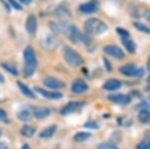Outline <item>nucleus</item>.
<instances>
[{"label": "nucleus", "mask_w": 150, "mask_h": 149, "mask_svg": "<svg viewBox=\"0 0 150 149\" xmlns=\"http://www.w3.org/2000/svg\"><path fill=\"white\" fill-rule=\"evenodd\" d=\"M24 57V75L30 77L34 74L37 68V57L35 51L31 46H27L23 51Z\"/></svg>", "instance_id": "nucleus-1"}, {"label": "nucleus", "mask_w": 150, "mask_h": 149, "mask_svg": "<svg viewBox=\"0 0 150 149\" xmlns=\"http://www.w3.org/2000/svg\"><path fill=\"white\" fill-rule=\"evenodd\" d=\"M84 29L87 35H99L105 32L108 29V26L100 19L90 18L84 23Z\"/></svg>", "instance_id": "nucleus-2"}, {"label": "nucleus", "mask_w": 150, "mask_h": 149, "mask_svg": "<svg viewBox=\"0 0 150 149\" xmlns=\"http://www.w3.org/2000/svg\"><path fill=\"white\" fill-rule=\"evenodd\" d=\"M62 55L63 58L66 61L67 64H69L72 67H79L83 64V58L69 46H64L63 50H62Z\"/></svg>", "instance_id": "nucleus-3"}, {"label": "nucleus", "mask_w": 150, "mask_h": 149, "mask_svg": "<svg viewBox=\"0 0 150 149\" xmlns=\"http://www.w3.org/2000/svg\"><path fill=\"white\" fill-rule=\"evenodd\" d=\"M119 72L125 76H135V77H142L144 70L141 67H138L135 64H127L119 68Z\"/></svg>", "instance_id": "nucleus-4"}, {"label": "nucleus", "mask_w": 150, "mask_h": 149, "mask_svg": "<svg viewBox=\"0 0 150 149\" xmlns=\"http://www.w3.org/2000/svg\"><path fill=\"white\" fill-rule=\"evenodd\" d=\"M60 43V40L58 39L56 35H47L44 39L41 41L42 47L46 50H54L58 47Z\"/></svg>", "instance_id": "nucleus-5"}, {"label": "nucleus", "mask_w": 150, "mask_h": 149, "mask_svg": "<svg viewBox=\"0 0 150 149\" xmlns=\"http://www.w3.org/2000/svg\"><path fill=\"white\" fill-rule=\"evenodd\" d=\"M65 32L67 33V36H68L70 41L73 42V43H77L79 41H82V39H83V35H82L80 31L78 30V28L74 25L67 26Z\"/></svg>", "instance_id": "nucleus-6"}, {"label": "nucleus", "mask_w": 150, "mask_h": 149, "mask_svg": "<svg viewBox=\"0 0 150 149\" xmlns=\"http://www.w3.org/2000/svg\"><path fill=\"white\" fill-rule=\"evenodd\" d=\"M103 51L106 54L110 55V56L114 57L116 59H123L124 58V52L120 47L116 46V45H107L103 48Z\"/></svg>", "instance_id": "nucleus-7"}, {"label": "nucleus", "mask_w": 150, "mask_h": 149, "mask_svg": "<svg viewBox=\"0 0 150 149\" xmlns=\"http://www.w3.org/2000/svg\"><path fill=\"white\" fill-rule=\"evenodd\" d=\"M44 85L46 87L50 88V89L56 90V89H61L65 86V83L62 80L55 77H52V76H49V77H46L43 81Z\"/></svg>", "instance_id": "nucleus-8"}, {"label": "nucleus", "mask_w": 150, "mask_h": 149, "mask_svg": "<svg viewBox=\"0 0 150 149\" xmlns=\"http://www.w3.org/2000/svg\"><path fill=\"white\" fill-rule=\"evenodd\" d=\"M38 27V23H37V18L34 14H30L26 19L25 22V29L28 32V34L30 35H34L37 31Z\"/></svg>", "instance_id": "nucleus-9"}, {"label": "nucleus", "mask_w": 150, "mask_h": 149, "mask_svg": "<svg viewBox=\"0 0 150 149\" xmlns=\"http://www.w3.org/2000/svg\"><path fill=\"white\" fill-rule=\"evenodd\" d=\"M99 8V2L97 0H91L86 3H83L79 6V10L83 12L84 14H91L97 11Z\"/></svg>", "instance_id": "nucleus-10"}, {"label": "nucleus", "mask_w": 150, "mask_h": 149, "mask_svg": "<svg viewBox=\"0 0 150 149\" xmlns=\"http://www.w3.org/2000/svg\"><path fill=\"white\" fill-rule=\"evenodd\" d=\"M87 90H88V85L82 79H76L71 85V91L75 94H81V93L86 92Z\"/></svg>", "instance_id": "nucleus-11"}, {"label": "nucleus", "mask_w": 150, "mask_h": 149, "mask_svg": "<svg viewBox=\"0 0 150 149\" xmlns=\"http://www.w3.org/2000/svg\"><path fill=\"white\" fill-rule=\"evenodd\" d=\"M84 105L83 101H79V100H76V101H71L69 103H67L66 105L63 107V109L61 110V113L64 115L73 113L76 110L80 109V108Z\"/></svg>", "instance_id": "nucleus-12"}, {"label": "nucleus", "mask_w": 150, "mask_h": 149, "mask_svg": "<svg viewBox=\"0 0 150 149\" xmlns=\"http://www.w3.org/2000/svg\"><path fill=\"white\" fill-rule=\"evenodd\" d=\"M35 91L38 93H40V94L42 96H44L45 98H48V99H60V98L63 97V94H62L61 92L48 91V90H45L40 87H35Z\"/></svg>", "instance_id": "nucleus-13"}, {"label": "nucleus", "mask_w": 150, "mask_h": 149, "mask_svg": "<svg viewBox=\"0 0 150 149\" xmlns=\"http://www.w3.org/2000/svg\"><path fill=\"white\" fill-rule=\"evenodd\" d=\"M121 37V41L124 45V47L126 48V50L129 53L133 54L136 50V45H135L134 41L131 39L130 35H125V36H120Z\"/></svg>", "instance_id": "nucleus-14"}, {"label": "nucleus", "mask_w": 150, "mask_h": 149, "mask_svg": "<svg viewBox=\"0 0 150 149\" xmlns=\"http://www.w3.org/2000/svg\"><path fill=\"white\" fill-rule=\"evenodd\" d=\"M108 99L114 103H117V104H127L130 102L131 98L128 95L124 94H111L108 96Z\"/></svg>", "instance_id": "nucleus-15"}, {"label": "nucleus", "mask_w": 150, "mask_h": 149, "mask_svg": "<svg viewBox=\"0 0 150 149\" xmlns=\"http://www.w3.org/2000/svg\"><path fill=\"white\" fill-rule=\"evenodd\" d=\"M50 114V109L45 106H38L33 109V115L37 119H43Z\"/></svg>", "instance_id": "nucleus-16"}, {"label": "nucleus", "mask_w": 150, "mask_h": 149, "mask_svg": "<svg viewBox=\"0 0 150 149\" xmlns=\"http://www.w3.org/2000/svg\"><path fill=\"white\" fill-rule=\"evenodd\" d=\"M32 114L33 110H31L29 107H24L19 110V112L17 113V117L21 121H29L31 119V117H32Z\"/></svg>", "instance_id": "nucleus-17"}, {"label": "nucleus", "mask_w": 150, "mask_h": 149, "mask_svg": "<svg viewBox=\"0 0 150 149\" xmlns=\"http://www.w3.org/2000/svg\"><path fill=\"white\" fill-rule=\"evenodd\" d=\"M121 87V82L117 79H109L103 84V88L108 91H114Z\"/></svg>", "instance_id": "nucleus-18"}, {"label": "nucleus", "mask_w": 150, "mask_h": 149, "mask_svg": "<svg viewBox=\"0 0 150 149\" xmlns=\"http://www.w3.org/2000/svg\"><path fill=\"white\" fill-rule=\"evenodd\" d=\"M55 15L61 20V22H66L67 19L70 18L69 11L65 7L64 8L63 7H58L56 10H55Z\"/></svg>", "instance_id": "nucleus-19"}, {"label": "nucleus", "mask_w": 150, "mask_h": 149, "mask_svg": "<svg viewBox=\"0 0 150 149\" xmlns=\"http://www.w3.org/2000/svg\"><path fill=\"white\" fill-rule=\"evenodd\" d=\"M17 84H18L19 89L21 90V92H22L24 95L27 96V97H29V98H32V99H35V98H36V95L34 94V92H33V91L31 90L27 85H25V84L22 83L21 81H17Z\"/></svg>", "instance_id": "nucleus-20"}, {"label": "nucleus", "mask_w": 150, "mask_h": 149, "mask_svg": "<svg viewBox=\"0 0 150 149\" xmlns=\"http://www.w3.org/2000/svg\"><path fill=\"white\" fill-rule=\"evenodd\" d=\"M55 131H56V125H51L44 128L39 133V136L41 138H50L54 135Z\"/></svg>", "instance_id": "nucleus-21"}, {"label": "nucleus", "mask_w": 150, "mask_h": 149, "mask_svg": "<svg viewBox=\"0 0 150 149\" xmlns=\"http://www.w3.org/2000/svg\"><path fill=\"white\" fill-rule=\"evenodd\" d=\"M20 132L25 137H32L36 132V126L33 125H24L20 129Z\"/></svg>", "instance_id": "nucleus-22"}, {"label": "nucleus", "mask_w": 150, "mask_h": 149, "mask_svg": "<svg viewBox=\"0 0 150 149\" xmlns=\"http://www.w3.org/2000/svg\"><path fill=\"white\" fill-rule=\"evenodd\" d=\"M90 136H91L90 133L81 131V132H77V133L74 135L73 139L76 141V142H83V141L87 140L88 138H90Z\"/></svg>", "instance_id": "nucleus-23"}, {"label": "nucleus", "mask_w": 150, "mask_h": 149, "mask_svg": "<svg viewBox=\"0 0 150 149\" xmlns=\"http://www.w3.org/2000/svg\"><path fill=\"white\" fill-rule=\"evenodd\" d=\"M138 119L142 123H150V111L148 110H142L138 114Z\"/></svg>", "instance_id": "nucleus-24"}, {"label": "nucleus", "mask_w": 150, "mask_h": 149, "mask_svg": "<svg viewBox=\"0 0 150 149\" xmlns=\"http://www.w3.org/2000/svg\"><path fill=\"white\" fill-rule=\"evenodd\" d=\"M2 67H3L6 71H8L9 73H11L12 75H14V76L18 75L17 69H16V67L14 66L13 64L9 63V62H5V63H2Z\"/></svg>", "instance_id": "nucleus-25"}, {"label": "nucleus", "mask_w": 150, "mask_h": 149, "mask_svg": "<svg viewBox=\"0 0 150 149\" xmlns=\"http://www.w3.org/2000/svg\"><path fill=\"white\" fill-rule=\"evenodd\" d=\"M133 25H134V27L136 28V29H138L139 31H141V32H144V33H150V28L148 26H146L145 24L141 23V22H134L133 23Z\"/></svg>", "instance_id": "nucleus-26"}, {"label": "nucleus", "mask_w": 150, "mask_h": 149, "mask_svg": "<svg viewBox=\"0 0 150 149\" xmlns=\"http://www.w3.org/2000/svg\"><path fill=\"white\" fill-rule=\"evenodd\" d=\"M97 149H118L115 145L110 143H101L97 146Z\"/></svg>", "instance_id": "nucleus-27"}, {"label": "nucleus", "mask_w": 150, "mask_h": 149, "mask_svg": "<svg viewBox=\"0 0 150 149\" xmlns=\"http://www.w3.org/2000/svg\"><path fill=\"white\" fill-rule=\"evenodd\" d=\"M7 3H8V5H11L13 8L17 9V10H21V9H22V6H21L16 0H7Z\"/></svg>", "instance_id": "nucleus-28"}, {"label": "nucleus", "mask_w": 150, "mask_h": 149, "mask_svg": "<svg viewBox=\"0 0 150 149\" xmlns=\"http://www.w3.org/2000/svg\"><path fill=\"white\" fill-rule=\"evenodd\" d=\"M136 149H150V141H142L137 145Z\"/></svg>", "instance_id": "nucleus-29"}, {"label": "nucleus", "mask_w": 150, "mask_h": 149, "mask_svg": "<svg viewBox=\"0 0 150 149\" xmlns=\"http://www.w3.org/2000/svg\"><path fill=\"white\" fill-rule=\"evenodd\" d=\"M0 120H2L4 122H7V120H8V116H7L6 111L4 109H2V108H0Z\"/></svg>", "instance_id": "nucleus-30"}, {"label": "nucleus", "mask_w": 150, "mask_h": 149, "mask_svg": "<svg viewBox=\"0 0 150 149\" xmlns=\"http://www.w3.org/2000/svg\"><path fill=\"white\" fill-rule=\"evenodd\" d=\"M84 126H85L86 128H93V129L98 128L97 123H96V122H94V121H88V122H86L85 125H84Z\"/></svg>", "instance_id": "nucleus-31"}, {"label": "nucleus", "mask_w": 150, "mask_h": 149, "mask_svg": "<svg viewBox=\"0 0 150 149\" xmlns=\"http://www.w3.org/2000/svg\"><path fill=\"white\" fill-rule=\"evenodd\" d=\"M103 61H104V63H105L106 67H107V71H111V66H110L109 62H108V60L104 58V59H103Z\"/></svg>", "instance_id": "nucleus-32"}, {"label": "nucleus", "mask_w": 150, "mask_h": 149, "mask_svg": "<svg viewBox=\"0 0 150 149\" xmlns=\"http://www.w3.org/2000/svg\"><path fill=\"white\" fill-rule=\"evenodd\" d=\"M0 149H10L5 142H0Z\"/></svg>", "instance_id": "nucleus-33"}, {"label": "nucleus", "mask_w": 150, "mask_h": 149, "mask_svg": "<svg viewBox=\"0 0 150 149\" xmlns=\"http://www.w3.org/2000/svg\"><path fill=\"white\" fill-rule=\"evenodd\" d=\"M19 2H21L22 4H24V5H28V4L31 3V1L32 0H18Z\"/></svg>", "instance_id": "nucleus-34"}, {"label": "nucleus", "mask_w": 150, "mask_h": 149, "mask_svg": "<svg viewBox=\"0 0 150 149\" xmlns=\"http://www.w3.org/2000/svg\"><path fill=\"white\" fill-rule=\"evenodd\" d=\"M22 149H31L30 146L28 145V144H24V145L22 146Z\"/></svg>", "instance_id": "nucleus-35"}, {"label": "nucleus", "mask_w": 150, "mask_h": 149, "mask_svg": "<svg viewBox=\"0 0 150 149\" xmlns=\"http://www.w3.org/2000/svg\"><path fill=\"white\" fill-rule=\"evenodd\" d=\"M0 82H4V76L0 73Z\"/></svg>", "instance_id": "nucleus-36"}, {"label": "nucleus", "mask_w": 150, "mask_h": 149, "mask_svg": "<svg viewBox=\"0 0 150 149\" xmlns=\"http://www.w3.org/2000/svg\"><path fill=\"white\" fill-rule=\"evenodd\" d=\"M147 68H148V70L150 71V57L148 59V62H147Z\"/></svg>", "instance_id": "nucleus-37"}, {"label": "nucleus", "mask_w": 150, "mask_h": 149, "mask_svg": "<svg viewBox=\"0 0 150 149\" xmlns=\"http://www.w3.org/2000/svg\"><path fill=\"white\" fill-rule=\"evenodd\" d=\"M147 19H148V21L150 22V11L148 12V13H147Z\"/></svg>", "instance_id": "nucleus-38"}, {"label": "nucleus", "mask_w": 150, "mask_h": 149, "mask_svg": "<svg viewBox=\"0 0 150 149\" xmlns=\"http://www.w3.org/2000/svg\"><path fill=\"white\" fill-rule=\"evenodd\" d=\"M1 135H2V130H1V128H0V137H1Z\"/></svg>", "instance_id": "nucleus-39"}, {"label": "nucleus", "mask_w": 150, "mask_h": 149, "mask_svg": "<svg viewBox=\"0 0 150 149\" xmlns=\"http://www.w3.org/2000/svg\"><path fill=\"white\" fill-rule=\"evenodd\" d=\"M147 80H148V82L150 83V74H149V76H148V79H147Z\"/></svg>", "instance_id": "nucleus-40"}]
</instances>
